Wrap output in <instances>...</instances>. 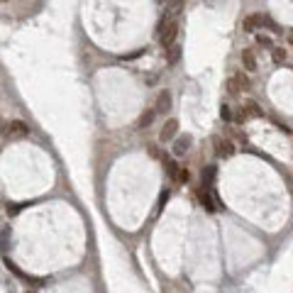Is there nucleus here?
I'll use <instances>...</instances> for the list:
<instances>
[{
    "instance_id": "nucleus-1",
    "label": "nucleus",
    "mask_w": 293,
    "mask_h": 293,
    "mask_svg": "<svg viewBox=\"0 0 293 293\" xmlns=\"http://www.w3.org/2000/svg\"><path fill=\"white\" fill-rule=\"evenodd\" d=\"M176 34H179V22L173 20V17H164L162 25H159V42H162V47H171L173 42H176Z\"/></svg>"
},
{
    "instance_id": "nucleus-2",
    "label": "nucleus",
    "mask_w": 293,
    "mask_h": 293,
    "mask_svg": "<svg viewBox=\"0 0 293 293\" xmlns=\"http://www.w3.org/2000/svg\"><path fill=\"white\" fill-rule=\"evenodd\" d=\"M5 134H8V140H20V137H25L27 132H30V127H27V122L22 120H12L10 125H5Z\"/></svg>"
},
{
    "instance_id": "nucleus-3",
    "label": "nucleus",
    "mask_w": 293,
    "mask_h": 293,
    "mask_svg": "<svg viewBox=\"0 0 293 293\" xmlns=\"http://www.w3.org/2000/svg\"><path fill=\"white\" fill-rule=\"evenodd\" d=\"M247 88H249V79H247L244 73H237V76H230V79H227V91L232 93V95L247 91Z\"/></svg>"
},
{
    "instance_id": "nucleus-4",
    "label": "nucleus",
    "mask_w": 293,
    "mask_h": 293,
    "mask_svg": "<svg viewBox=\"0 0 293 293\" xmlns=\"http://www.w3.org/2000/svg\"><path fill=\"white\" fill-rule=\"evenodd\" d=\"M215 154L220 157V159H227V157H232L235 154V147L230 140H223V137H215Z\"/></svg>"
},
{
    "instance_id": "nucleus-5",
    "label": "nucleus",
    "mask_w": 293,
    "mask_h": 293,
    "mask_svg": "<svg viewBox=\"0 0 293 293\" xmlns=\"http://www.w3.org/2000/svg\"><path fill=\"white\" fill-rule=\"evenodd\" d=\"M264 25H266V17H264V15H249V17H244L242 30L244 32H257V30H262Z\"/></svg>"
},
{
    "instance_id": "nucleus-6",
    "label": "nucleus",
    "mask_w": 293,
    "mask_h": 293,
    "mask_svg": "<svg viewBox=\"0 0 293 293\" xmlns=\"http://www.w3.org/2000/svg\"><path fill=\"white\" fill-rule=\"evenodd\" d=\"M191 144H193L191 134H181V137H176V140H173V154H176V157H183V154L191 149Z\"/></svg>"
},
{
    "instance_id": "nucleus-7",
    "label": "nucleus",
    "mask_w": 293,
    "mask_h": 293,
    "mask_svg": "<svg viewBox=\"0 0 293 293\" xmlns=\"http://www.w3.org/2000/svg\"><path fill=\"white\" fill-rule=\"evenodd\" d=\"M176 134H179V120H166V125H164L162 132H159V140L171 142Z\"/></svg>"
},
{
    "instance_id": "nucleus-8",
    "label": "nucleus",
    "mask_w": 293,
    "mask_h": 293,
    "mask_svg": "<svg viewBox=\"0 0 293 293\" xmlns=\"http://www.w3.org/2000/svg\"><path fill=\"white\" fill-rule=\"evenodd\" d=\"M169 108H171V95H169L166 91H162L159 95H157V105H154V112H157V115H162V112H166Z\"/></svg>"
},
{
    "instance_id": "nucleus-9",
    "label": "nucleus",
    "mask_w": 293,
    "mask_h": 293,
    "mask_svg": "<svg viewBox=\"0 0 293 293\" xmlns=\"http://www.w3.org/2000/svg\"><path fill=\"white\" fill-rule=\"evenodd\" d=\"M242 66L247 71H257V54H254V49H242Z\"/></svg>"
},
{
    "instance_id": "nucleus-10",
    "label": "nucleus",
    "mask_w": 293,
    "mask_h": 293,
    "mask_svg": "<svg viewBox=\"0 0 293 293\" xmlns=\"http://www.w3.org/2000/svg\"><path fill=\"white\" fill-rule=\"evenodd\" d=\"M179 59H181V44L173 42L171 47H166V64H176Z\"/></svg>"
},
{
    "instance_id": "nucleus-11",
    "label": "nucleus",
    "mask_w": 293,
    "mask_h": 293,
    "mask_svg": "<svg viewBox=\"0 0 293 293\" xmlns=\"http://www.w3.org/2000/svg\"><path fill=\"white\" fill-rule=\"evenodd\" d=\"M198 201H201V205H203V208H205L208 212L215 210V201H212V196L205 191V188H203V191H198Z\"/></svg>"
},
{
    "instance_id": "nucleus-12",
    "label": "nucleus",
    "mask_w": 293,
    "mask_h": 293,
    "mask_svg": "<svg viewBox=\"0 0 293 293\" xmlns=\"http://www.w3.org/2000/svg\"><path fill=\"white\" fill-rule=\"evenodd\" d=\"M157 118V112L154 110H147V112H142V118H140V122H137V130H147L149 125H152V120Z\"/></svg>"
},
{
    "instance_id": "nucleus-13",
    "label": "nucleus",
    "mask_w": 293,
    "mask_h": 293,
    "mask_svg": "<svg viewBox=\"0 0 293 293\" xmlns=\"http://www.w3.org/2000/svg\"><path fill=\"white\" fill-rule=\"evenodd\" d=\"M242 115H244V118H259V115H262V110H259V105H257V103L249 101L242 108Z\"/></svg>"
},
{
    "instance_id": "nucleus-14",
    "label": "nucleus",
    "mask_w": 293,
    "mask_h": 293,
    "mask_svg": "<svg viewBox=\"0 0 293 293\" xmlns=\"http://www.w3.org/2000/svg\"><path fill=\"white\" fill-rule=\"evenodd\" d=\"M271 56L276 64H286V61H288V54H286V49H281V47H271Z\"/></svg>"
},
{
    "instance_id": "nucleus-15",
    "label": "nucleus",
    "mask_w": 293,
    "mask_h": 293,
    "mask_svg": "<svg viewBox=\"0 0 293 293\" xmlns=\"http://www.w3.org/2000/svg\"><path fill=\"white\" fill-rule=\"evenodd\" d=\"M8 244H10V227H5V230L0 232V254L8 252Z\"/></svg>"
},
{
    "instance_id": "nucleus-16",
    "label": "nucleus",
    "mask_w": 293,
    "mask_h": 293,
    "mask_svg": "<svg viewBox=\"0 0 293 293\" xmlns=\"http://www.w3.org/2000/svg\"><path fill=\"white\" fill-rule=\"evenodd\" d=\"M212 179H215V166H208V169H203V186H210Z\"/></svg>"
},
{
    "instance_id": "nucleus-17",
    "label": "nucleus",
    "mask_w": 293,
    "mask_h": 293,
    "mask_svg": "<svg viewBox=\"0 0 293 293\" xmlns=\"http://www.w3.org/2000/svg\"><path fill=\"white\" fill-rule=\"evenodd\" d=\"M173 179H176L179 183H188V179H191V173H188V169L183 166V169H179V171H176V176H173Z\"/></svg>"
},
{
    "instance_id": "nucleus-18",
    "label": "nucleus",
    "mask_w": 293,
    "mask_h": 293,
    "mask_svg": "<svg viewBox=\"0 0 293 293\" xmlns=\"http://www.w3.org/2000/svg\"><path fill=\"white\" fill-rule=\"evenodd\" d=\"M164 169H166V173H169V176H176V171H179V164L169 162V159L164 157Z\"/></svg>"
},
{
    "instance_id": "nucleus-19",
    "label": "nucleus",
    "mask_w": 293,
    "mask_h": 293,
    "mask_svg": "<svg viewBox=\"0 0 293 293\" xmlns=\"http://www.w3.org/2000/svg\"><path fill=\"white\" fill-rule=\"evenodd\" d=\"M257 44H259V47H269V49H271V47H274V44H271V40H269L266 34H257Z\"/></svg>"
},
{
    "instance_id": "nucleus-20",
    "label": "nucleus",
    "mask_w": 293,
    "mask_h": 293,
    "mask_svg": "<svg viewBox=\"0 0 293 293\" xmlns=\"http://www.w3.org/2000/svg\"><path fill=\"white\" fill-rule=\"evenodd\" d=\"M166 201H169V191H162V196H159V203H157V212H159L164 205H166Z\"/></svg>"
},
{
    "instance_id": "nucleus-21",
    "label": "nucleus",
    "mask_w": 293,
    "mask_h": 293,
    "mask_svg": "<svg viewBox=\"0 0 293 293\" xmlns=\"http://www.w3.org/2000/svg\"><path fill=\"white\" fill-rule=\"evenodd\" d=\"M22 208H25V203H15L12 208H10V205H8V215H17V212L22 210Z\"/></svg>"
},
{
    "instance_id": "nucleus-22",
    "label": "nucleus",
    "mask_w": 293,
    "mask_h": 293,
    "mask_svg": "<svg viewBox=\"0 0 293 293\" xmlns=\"http://www.w3.org/2000/svg\"><path fill=\"white\" fill-rule=\"evenodd\" d=\"M220 118H223V120H232V112H230V108H227V105H223V108H220Z\"/></svg>"
},
{
    "instance_id": "nucleus-23",
    "label": "nucleus",
    "mask_w": 293,
    "mask_h": 293,
    "mask_svg": "<svg viewBox=\"0 0 293 293\" xmlns=\"http://www.w3.org/2000/svg\"><path fill=\"white\" fill-rule=\"evenodd\" d=\"M5 130V120H0V132Z\"/></svg>"
},
{
    "instance_id": "nucleus-24",
    "label": "nucleus",
    "mask_w": 293,
    "mask_h": 293,
    "mask_svg": "<svg viewBox=\"0 0 293 293\" xmlns=\"http://www.w3.org/2000/svg\"><path fill=\"white\" fill-rule=\"evenodd\" d=\"M0 3H8V0H0Z\"/></svg>"
}]
</instances>
